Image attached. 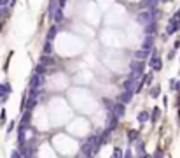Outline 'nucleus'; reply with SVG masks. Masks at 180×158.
Returning <instances> with one entry per match:
<instances>
[{"mask_svg": "<svg viewBox=\"0 0 180 158\" xmlns=\"http://www.w3.org/2000/svg\"><path fill=\"white\" fill-rule=\"evenodd\" d=\"M98 139V135H93V137H89V141L88 142H84L82 146H81V153H82L84 156H91L93 155V142Z\"/></svg>", "mask_w": 180, "mask_h": 158, "instance_id": "f257e3e1", "label": "nucleus"}, {"mask_svg": "<svg viewBox=\"0 0 180 158\" xmlns=\"http://www.w3.org/2000/svg\"><path fill=\"white\" fill-rule=\"evenodd\" d=\"M130 65H131V74L133 76H140V74H144V70H145V65L142 63L140 60H133Z\"/></svg>", "mask_w": 180, "mask_h": 158, "instance_id": "f03ea898", "label": "nucleus"}, {"mask_svg": "<svg viewBox=\"0 0 180 158\" xmlns=\"http://www.w3.org/2000/svg\"><path fill=\"white\" fill-rule=\"evenodd\" d=\"M137 77H138V76H133V74H131V77L124 81L123 88L128 90V92H135V90H137Z\"/></svg>", "mask_w": 180, "mask_h": 158, "instance_id": "7ed1b4c3", "label": "nucleus"}, {"mask_svg": "<svg viewBox=\"0 0 180 158\" xmlns=\"http://www.w3.org/2000/svg\"><path fill=\"white\" fill-rule=\"evenodd\" d=\"M137 21L142 23V25H147L149 21H152V13L151 11H144V13H140L137 16Z\"/></svg>", "mask_w": 180, "mask_h": 158, "instance_id": "20e7f679", "label": "nucleus"}, {"mask_svg": "<svg viewBox=\"0 0 180 158\" xmlns=\"http://www.w3.org/2000/svg\"><path fill=\"white\" fill-rule=\"evenodd\" d=\"M42 83H44L42 74H37V72H35V76L30 79V86H32V88H39V86H42Z\"/></svg>", "mask_w": 180, "mask_h": 158, "instance_id": "39448f33", "label": "nucleus"}, {"mask_svg": "<svg viewBox=\"0 0 180 158\" xmlns=\"http://www.w3.org/2000/svg\"><path fill=\"white\" fill-rule=\"evenodd\" d=\"M149 56H151V51L145 49V48L135 51V58H137V60H145V58H149Z\"/></svg>", "mask_w": 180, "mask_h": 158, "instance_id": "423d86ee", "label": "nucleus"}, {"mask_svg": "<svg viewBox=\"0 0 180 158\" xmlns=\"http://www.w3.org/2000/svg\"><path fill=\"white\" fill-rule=\"evenodd\" d=\"M112 114L117 116V118H121V116L124 114V104H123V102L116 104V106H114V109H112Z\"/></svg>", "mask_w": 180, "mask_h": 158, "instance_id": "0eeeda50", "label": "nucleus"}, {"mask_svg": "<svg viewBox=\"0 0 180 158\" xmlns=\"http://www.w3.org/2000/svg\"><path fill=\"white\" fill-rule=\"evenodd\" d=\"M154 46V37H152V34H147V37L144 39V48L145 49H151Z\"/></svg>", "mask_w": 180, "mask_h": 158, "instance_id": "6e6552de", "label": "nucleus"}, {"mask_svg": "<svg viewBox=\"0 0 180 158\" xmlns=\"http://www.w3.org/2000/svg\"><path fill=\"white\" fill-rule=\"evenodd\" d=\"M151 65H152V69L154 70H161V67H163V63H161V60L156 55H154L152 58H151Z\"/></svg>", "mask_w": 180, "mask_h": 158, "instance_id": "1a4fd4ad", "label": "nucleus"}, {"mask_svg": "<svg viewBox=\"0 0 180 158\" xmlns=\"http://www.w3.org/2000/svg\"><path fill=\"white\" fill-rule=\"evenodd\" d=\"M156 30H158V25L154 23V20L145 25V34H152V35H154V34H156Z\"/></svg>", "mask_w": 180, "mask_h": 158, "instance_id": "9d476101", "label": "nucleus"}, {"mask_svg": "<svg viewBox=\"0 0 180 158\" xmlns=\"http://www.w3.org/2000/svg\"><path fill=\"white\" fill-rule=\"evenodd\" d=\"M40 63L46 65V67H49V65H54V60L49 56V55H42L40 56Z\"/></svg>", "mask_w": 180, "mask_h": 158, "instance_id": "9b49d317", "label": "nucleus"}, {"mask_svg": "<svg viewBox=\"0 0 180 158\" xmlns=\"http://www.w3.org/2000/svg\"><path fill=\"white\" fill-rule=\"evenodd\" d=\"M7 93H11V86L9 84H0V99H5Z\"/></svg>", "mask_w": 180, "mask_h": 158, "instance_id": "f8f14e48", "label": "nucleus"}, {"mask_svg": "<svg viewBox=\"0 0 180 158\" xmlns=\"http://www.w3.org/2000/svg\"><path fill=\"white\" fill-rule=\"evenodd\" d=\"M131 99H133V92H128V90H124V93H121V102H123V104L130 102Z\"/></svg>", "mask_w": 180, "mask_h": 158, "instance_id": "ddd939ff", "label": "nucleus"}, {"mask_svg": "<svg viewBox=\"0 0 180 158\" xmlns=\"http://www.w3.org/2000/svg\"><path fill=\"white\" fill-rule=\"evenodd\" d=\"M158 2H159V0H144V2H142V5H144V7L154 9V7H158Z\"/></svg>", "mask_w": 180, "mask_h": 158, "instance_id": "4468645a", "label": "nucleus"}, {"mask_svg": "<svg viewBox=\"0 0 180 158\" xmlns=\"http://www.w3.org/2000/svg\"><path fill=\"white\" fill-rule=\"evenodd\" d=\"M30 120H32V114H30V111H26V113L23 114V120H21V125H25V127H28V125H30Z\"/></svg>", "mask_w": 180, "mask_h": 158, "instance_id": "2eb2a0df", "label": "nucleus"}, {"mask_svg": "<svg viewBox=\"0 0 180 158\" xmlns=\"http://www.w3.org/2000/svg\"><path fill=\"white\" fill-rule=\"evenodd\" d=\"M35 104H37V100H35L33 97H30L26 100V104H25V107H26V111H32V109L35 107Z\"/></svg>", "mask_w": 180, "mask_h": 158, "instance_id": "dca6fc26", "label": "nucleus"}, {"mask_svg": "<svg viewBox=\"0 0 180 158\" xmlns=\"http://www.w3.org/2000/svg\"><path fill=\"white\" fill-rule=\"evenodd\" d=\"M110 114H112V113H110ZM117 120H119L117 116H114V114L110 116V123H109V130H114L116 127H117Z\"/></svg>", "mask_w": 180, "mask_h": 158, "instance_id": "f3484780", "label": "nucleus"}, {"mask_svg": "<svg viewBox=\"0 0 180 158\" xmlns=\"http://www.w3.org/2000/svg\"><path fill=\"white\" fill-rule=\"evenodd\" d=\"M58 9H60L58 7V4H56V2H51V5H49V18H53Z\"/></svg>", "mask_w": 180, "mask_h": 158, "instance_id": "a211bd4d", "label": "nucleus"}, {"mask_svg": "<svg viewBox=\"0 0 180 158\" xmlns=\"http://www.w3.org/2000/svg\"><path fill=\"white\" fill-rule=\"evenodd\" d=\"M177 28H178V23L171 21V23H170V25H168L166 32H168V34H175V32H177Z\"/></svg>", "mask_w": 180, "mask_h": 158, "instance_id": "6ab92c4d", "label": "nucleus"}, {"mask_svg": "<svg viewBox=\"0 0 180 158\" xmlns=\"http://www.w3.org/2000/svg\"><path fill=\"white\" fill-rule=\"evenodd\" d=\"M53 20H54L56 23H60V21L63 20V11H61V7H60V9H58V11L54 13V16H53Z\"/></svg>", "mask_w": 180, "mask_h": 158, "instance_id": "aec40b11", "label": "nucleus"}, {"mask_svg": "<svg viewBox=\"0 0 180 158\" xmlns=\"http://www.w3.org/2000/svg\"><path fill=\"white\" fill-rule=\"evenodd\" d=\"M109 135H110V130L107 128V130L103 132V134H102V135L98 137V139H100V142H102V144H105V142H107V139H109Z\"/></svg>", "mask_w": 180, "mask_h": 158, "instance_id": "412c9836", "label": "nucleus"}, {"mask_svg": "<svg viewBox=\"0 0 180 158\" xmlns=\"http://www.w3.org/2000/svg\"><path fill=\"white\" fill-rule=\"evenodd\" d=\"M51 53H53V46H51V41H47L44 44V55H51Z\"/></svg>", "mask_w": 180, "mask_h": 158, "instance_id": "4be33fe9", "label": "nucleus"}, {"mask_svg": "<svg viewBox=\"0 0 180 158\" xmlns=\"http://www.w3.org/2000/svg\"><path fill=\"white\" fill-rule=\"evenodd\" d=\"M54 35H56V27H51V28H49V32H47V41H53V39H54Z\"/></svg>", "mask_w": 180, "mask_h": 158, "instance_id": "5701e85b", "label": "nucleus"}, {"mask_svg": "<svg viewBox=\"0 0 180 158\" xmlns=\"http://www.w3.org/2000/svg\"><path fill=\"white\" fill-rule=\"evenodd\" d=\"M103 104H105V109H107L109 113H112V109H114V104H112V102L109 100V99H105V100H103Z\"/></svg>", "mask_w": 180, "mask_h": 158, "instance_id": "b1692460", "label": "nucleus"}, {"mask_svg": "<svg viewBox=\"0 0 180 158\" xmlns=\"http://www.w3.org/2000/svg\"><path fill=\"white\" fill-rule=\"evenodd\" d=\"M128 139H130V141H137V139H138V132H135V130H131V132H130V134H128Z\"/></svg>", "mask_w": 180, "mask_h": 158, "instance_id": "393cba45", "label": "nucleus"}, {"mask_svg": "<svg viewBox=\"0 0 180 158\" xmlns=\"http://www.w3.org/2000/svg\"><path fill=\"white\" fill-rule=\"evenodd\" d=\"M147 120H149V114H147L145 111H144V113H140L138 114V121H142V123H145Z\"/></svg>", "mask_w": 180, "mask_h": 158, "instance_id": "a878e982", "label": "nucleus"}, {"mask_svg": "<svg viewBox=\"0 0 180 158\" xmlns=\"http://www.w3.org/2000/svg\"><path fill=\"white\" fill-rule=\"evenodd\" d=\"M35 72H37V74H44V72H46V65H37V67H35Z\"/></svg>", "mask_w": 180, "mask_h": 158, "instance_id": "bb28decb", "label": "nucleus"}, {"mask_svg": "<svg viewBox=\"0 0 180 158\" xmlns=\"http://www.w3.org/2000/svg\"><path fill=\"white\" fill-rule=\"evenodd\" d=\"M137 148H138L140 155H142V156H145V153H144V142H142V141H138V142H137Z\"/></svg>", "mask_w": 180, "mask_h": 158, "instance_id": "cd10ccee", "label": "nucleus"}, {"mask_svg": "<svg viewBox=\"0 0 180 158\" xmlns=\"http://www.w3.org/2000/svg\"><path fill=\"white\" fill-rule=\"evenodd\" d=\"M151 95H152L154 99H158V97H159V86H154L152 92H151Z\"/></svg>", "mask_w": 180, "mask_h": 158, "instance_id": "c85d7f7f", "label": "nucleus"}, {"mask_svg": "<svg viewBox=\"0 0 180 158\" xmlns=\"http://www.w3.org/2000/svg\"><path fill=\"white\" fill-rule=\"evenodd\" d=\"M151 81H152V72H151V74H147L145 77H144V83H145V84H151Z\"/></svg>", "mask_w": 180, "mask_h": 158, "instance_id": "c756f323", "label": "nucleus"}, {"mask_svg": "<svg viewBox=\"0 0 180 158\" xmlns=\"http://www.w3.org/2000/svg\"><path fill=\"white\" fill-rule=\"evenodd\" d=\"M158 118H159V109H154V113H152V121H158Z\"/></svg>", "mask_w": 180, "mask_h": 158, "instance_id": "7c9ffc66", "label": "nucleus"}, {"mask_svg": "<svg viewBox=\"0 0 180 158\" xmlns=\"http://www.w3.org/2000/svg\"><path fill=\"white\" fill-rule=\"evenodd\" d=\"M40 93V92H39V90H37V88H32V92H30V97H33V99H37V95Z\"/></svg>", "mask_w": 180, "mask_h": 158, "instance_id": "2f4dec72", "label": "nucleus"}, {"mask_svg": "<svg viewBox=\"0 0 180 158\" xmlns=\"http://www.w3.org/2000/svg\"><path fill=\"white\" fill-rule=\"evenodd\" d=\"M11 156H12V158H19L21 153H19V151H12V153H11Z\"/></svg>", "mask_w": 180, "mask_h": 158, "instance_id": "473e14b6", "label": "nucleus"}, {"mask_svg": "<svg viewBox=\"0 0 180 158\" xmlns=\"http://www.w3.org/2000/svg\"><path fill=\"white\" fill-rule=\"evenodd\" d=\"M11 0H0V7H4V5H7Z\"/></svg>", "mask_w": 180, "mask_h": 158, "instance_id": "72a5a7b5", "label": "nucleus"}, {"mask_svg": "<svg viewBox=\"0 0 180 158\" xmlns=\"http://www.w3.org/2000/svg\"><path fill=\"white\" fill-rule=\"evenodd\" d=\"M114 156H116V158H119V156H121V149H119V148H117L116 151H114Z\"/></svg>", "mask_w": 180, "mask_h": 158, "instance_id": "f704fd0d", "label": "nucleus"}, {"mask_svg": "<svg viewBox=\"0 0 180 158\" xmlns=\"http://www.w3.org/2000/svg\"><path fill=\"white\" fill-rule=\"evenodd\" d=\"M154 156H156V158H161V156H163V151H156V153H154Z\"/></svg>", "mask_w": 180, "mask_h": 158, "instance_id": "c9c22d12", "label": "nucleus"}, {"mask_svg": "<svg viewBox=\"0 0 180 158\" xmlns=\"http://www.w3.org/2000/svg\"><path fill=\"white\" fill-rule=\"evenodd\" d=\"M0 120H2V121H5V111H2V113H0Z\"/></svg>", "mask_w": 180, "mask_h": 158, "instance_id": "e433bc0d", "label": "nucleus"}, {"mask_svg": "<svg viewBox=\"0 0 180 158\" xmlns=\"http://www.w3.org/2000/svg\"><path fill=\"white\" fill-rule=\"evenodd\" d=\"M12 128H14V123L11 121V123H9V127H7V132H11V130H12Z\"/></svg>", "mask_w": 180, "mask_h": 158, "instance_id": "4c0bfd02", "label": "nucleus"}, {"mask_svg": "<svg viewBox=\"0 0 180 158\" xmlns=\"http://www.w3.org/2000/svg\"><path fill=\"white\" fill-rule=\"evenodd\" d=\"M4 13H5V11H2V9H0V20H2V16H4Z\"/></svg>", "mask_w": 180, "mask_h": 158, "instance_id": "58836bf2", "label": "nucleus"}]
</instances>
